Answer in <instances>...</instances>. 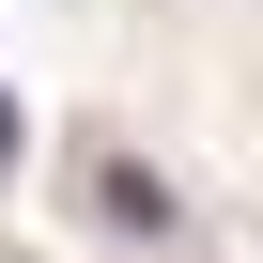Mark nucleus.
<instances>
[{
  "instance_id": "obj_1",
  "label": "nucleus",
  "mask_w": 263,
  "mask_h": 263,
  "mask_svg": "<svg viewBox=\"0 0 263 263\" xmlns=\"http://www.w3.org/2000/svg\"><path fill=\"white\" fill-rule=\"evenodd\" d=\"M93 232H124V248H155V232H186L171 171H155V155H93Z\"/></svg>"
},
{
  "instance_id": "obj_2",
  "label": "nucleus",
  "mask_w": 263,
  "mask_h": 263,
  "mask_svg": "<svg viewBox=\"0 0 263 263\" xmlns=\"http://www.w3.org/2000/svg\"><path fill=\"white\" fill-rule=\"evenodd\" d=\"M16 155H31V108H16V93H0V171H16Z\"/></svg>"
}]
</instances>
